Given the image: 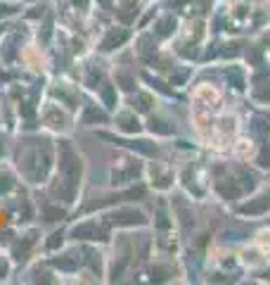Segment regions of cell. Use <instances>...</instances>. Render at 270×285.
<instances>
[{
	"instance_id": "cell-1",
	"label": "cell",
	"mask_w": 270,
	"mask_h": 285,
	"mask_svg": "<svg viewBox=\"0 0 270 285\" xmlns=\"http://www.w3.org/2000/svg\"><path fill=\"white\" fill-rule=\"evenodd\" d=\"M57 157V138L43 129H19L12 133L8 160L29 188H43Z\"/></svg>"
},
{
	"instance_id": "cell-2",
	"label": "cell",
	"mask_w": 270,
	"mask_h": 285,
	"mask_svg": "<svg viewBox=\"0 0 270 285\" xmlns=\"http://www.w3.org/2000/svg\"><path fill=\"white\" fill-rule=\"evenodd\" d=\"M38 129L48 131L55 138L73 136L76 133V114L50 95H43L38 107Z\"/></svg>"
},
{
	"instance_id": "cell-3",
	"label": "cell",
	"mask_w": 270,
	"mask_h": 285,
	"mask_svg": "<svg viewBox=\"0 0 270 285\" xmlns=\"http://www.w3.org/2000/svg\"><path fill=\"white\" fill-rule=\"evenodd\" d=\"M17 67L22 69V72L31 74V76H41V79H48L52 74V65H50V48H45L41 45L33 38H26V43L22 45V50H19V62Z\"/></svg>"
},
{
	"instance_id": "cell-4",
	"label": "cell",
	"mask_w": 270,
	"mask_h": 285,
	"mask_svg": "<svg viewBox=\"0 0 270 285\" xmlns=\"http://www.w3.org/2000/svg\"><path fill=\"white\" fill-rule=\"evenodd\" d=\"M102 221L109 228H140L147 224V216L142 209L135 207H126V205H114L109 209L100 212Z\"/></svg>"
},
{
	"instance_id": "cell-5",
	"label": "cell",
	"mask_w": 270,
	"mask_h": 285,
	"mask_svg": "<svg viewBox=\"0 0 270 285\" xmlns=\"http://www.w3.org/2000/svg\"><path fill=\"white\" fill-rule=\"evenodd\" d=\"M104 124H109V110L97 98L86 95V100H83L79 114H76V131L79 129H97V126Z\"/></svg>"
},
{
	"instance_id": "cell-6",
	"label": "cell",
	"mask_w": 270,
	"mask_h": 285,
	"mask_svg": "<svg viewBox=\"0 0 270 285\" xmlns=\"http://www.w3.org/2000/svg\"><path fill=\"white\" fill-rule=\"evenodd\" d=\"M128 38H131V31H128V26H109V29L102 31V36H100V41H97V52H102V55H107V52H114L119 50L121 45L128 43Z\"/></svg>"
},
{
	"instance_id": "cell-7",
	"label": "cell",
	"mask_w": 270,
	"mask_h": 285,
	"mask_svg": "<svg viewBox=\"0 0 270 285\" xmlns=\"http://www.w3.org/2000/svg\"><path fill=\"white\" fill-rule=\"evenodd\" d=\"M22 185H24V181L19 178L17 169L12 167V162H10V160H0V200L15 195Z\"/></svg>"
},
{
	"instance_id": "cell-8",
	"label": "cell",
	"mask_w": 270,
	"mask_h": 285,
	"mask_svg": "<svg viewBox=\"0 0 270 285\" xmlns=\"http://www.w3.org/2000/svg\"><path fill=\"white\" fill-rule=\"evenodd\" d=\"M111 121H114V129H117L119 133H124V136H135V133L142 131V124H140L138 112L135 110H126V112L114 110Z\"/></svg>"
},
{
	"instance_id": "cell-9",
	"label": "cell",
	"mask_w": 270,
	"mask_h": 285,
	"mask_svg": "<svg viewBox=\"0 0 270 285\" xmlns=\"http://www.w3.org/2000/svg\"><path fill=\"white\" fill-rule=\"evenodd\" d=\"M138 15H140L138 0H114V17H117L124 26H131Z\"/></svg>"
},
{
	"instance_id": "cell-10",
	"label": "cell",
	"mask_w": 270,
	"mask_h": 285,
	"mask_svg": "<svg viewBox=\"0 0 270 285\" xmlns=\"http://www.w3.org/2000/svg\"><path fill=\"white\" fill-rule=\"evenodd\" d=\"M270 209V193H263V195H258L256 200H249L247 205L240 207L242 214H249V216H256V214H263Z\"/></svg>"
},
{
	"instance_id": "cell-11",
	"label": "cell",
	"mask_w": 270,
	"mask_h": 285,
	"mask_svg": "<svg viewBox=\"0 0 270 285\" xmlns=\"http://www.w3.org/2000/svg\"><path fill=\"white\" fill-rule=\"evenodd\" d=\"M128 103H131V110L147 114V112L152 110L154 100H152V95H149V93H142V90H133V93H128Z\"/></svg>"
},
{
	"instance_id": "cell-12",
	"label": "cell",
	"mask_w": 270,
	"mask_h": 285,
	"mask_svg": "<svg viewBox=\"0 0 270 285\" xmlns=\"http://www.w3.org/2000/svg\"><path fill=\"white\" fill-rule=\"evenodd\" d=\"M17 276V266L5 249H0V283H10Z\"/></svg>"
},
{
	"instance_id": "cell-13",
	"label": "cell",
	"mask_w": 270,
	"mask_h": 285,
	"mask_svg": "<svg viewBox=\"0 0 270 285\" xmlns=\"http://www.w3.org/2000/svg\"><path fill=\"white\" fill-rule=\"evenodd\" d=\"M147 129L152 133H157V136H171V133H173V129L168 126V121H164V119H159V117H149Z\"/></svg>"
},
{
	"instance_id": "cell-14",
	"label": "cell",
	"mask_w": 270,
	"mask_h": 285,
	"mask_svg": "<svg viewBox=\"0 0 270 285\" xmlns=\"http://www.w3.org/2000/svg\"><path fill=\"white\" fill-rule=\"evenodd\" d=\"M12 133L15 131H8V129L0 126V160H8L10 145H12Z\"/></svg>"
},
{
	"instance_id": "cell-15",
	"label": "cell",
	"mask_w": 270,
	"mask_h": 285,
	"mask_svg": "<svg viewBox=\"0 0 270 285\" xmlns=\"http://www.w3.org/2000/svg\"><path fill=\"white\" fill-rule=\"evenodd\" d=\"M171 26H175V19L173 17H164V19H161L159 24H157V36H168V34H171Z\"/></svg>"
},
{
	"instance_id": "cell-16",
	"label": "cell",
	"mask_w": 270,
	"mask_h": 285,
	"mask_svg": "<svg viewBox=\"0 0 270 285\" xmlns=\"http://www.w3.org/2000/svg\"><path fill=\"white\" fill-rule=\"evenodd\" d=\"M12 3H19V5H26V3H31V0H12Z\"/></svg>"
}]
</instances>
